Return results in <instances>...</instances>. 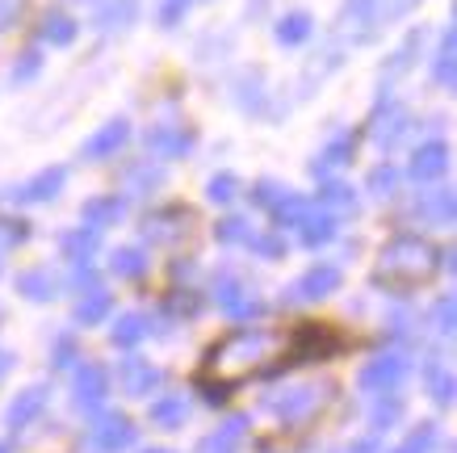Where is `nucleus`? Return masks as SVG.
<instances>
[{
    "label": "nucleus",
    "mask_w": 457,
    "mask_h": 453,
    "mask_svg": "<svg viewBox=\"0 0 457 453\" xmlns=\"http://www.w3.org/2000/svg\"><path fill=\"white\" fill-rule=\"evenodd\" d=\"M298 331L290 328H236L222 340L210 344L206 361H202V386L214 390L210 398L227 395L231 386H244L252 378L269 373L273 365L294 357Z\"/></svg>",
    "instance_id": "f257e3e1"
},
{
    "label": "nucleus",
    "mask_w": 457,
    "mask_h": 453,
    "mask_svg": "<svg viewBox=\"0 0 457 453\" xmlns=\"http://www.w3.org/2000/svg\"><path fill=\"white\" fill-rule=\"evenodd\" d=\"M441 269V252L420 239V235H395L382 244L374 261V281L390 294H411V289L428 286L432 277Z\"/></svg>",
    "instance_id": "f03ea898"
},
{
    "label": "nucleus",
    "mask_w": 457,
    "mask_h": 453,
    "mask_svg": "<svg viewBox=\"0 0 457 453\" xmlns=\"http://www.w3.org/2000/svg\"><path fill=\"white\" fill-rule=\"evenodd\" d=\"M420 0H345L340 9V34L353 42H370L395 21V17L411 13Z\"/></svg>",
    "instance_id": "7ed1b4c3"
},
{
    "label": "nucleus",
    "mask_w": 457,
    "mask_h": 453,
    "mask_svg": "<svg viewBox=\"0 0 457 453\" xmlns=\"http://www.w3.org/2000/svg\"><path fill=\"white\" fill-rule=\"evenodd\" d=\"M328 403H332V382L306 378V382L273 390V395H269V412H278L286 424H306V420H315Z\"/></svg>",
    "instance_id": "20e7f679"
},
{
    "label": "nucleus",
    "mask_w": 457,
    "mask_h": 453,
    "mask_svg": "<svg viewBox=\"0 0 457 453\" xmlns=\"http://www.w3.org/2000/svg\"><path fill=\"white\" fill-rule=\"evenodd\" d=\"M143 239H152L160 247H180L194 239V210L185 206H164V210H152L143 219Z\"/></svg>",
    "instance_id": "39448f33"
},
{
    "label": "nucleus",
    "mask_w": 457,
    "mask_h": 453,
    "mask_svg": "<svg viewBox=\"0 0 457 453\" xmlns=\"http://www.w3.org/2000/svg\"><path fill=\"white\" fill-rule=\"evenodd\" d=\"M214 294H219V306L231 319H261V311H264L261 294H252V289L244 286L239 277H231V273L214 277Z\"/></svg>",
    "instance_id": "423d86ee"
},
{
    "label": "nucleus",
    "mask_w": 457,
    "mask_h": 453,
    "mask_svg": "<svg viewBox=\"0 0 457 453\" xmlns=\"http://www.w3.org/2000/svg\"><path fill=\"white\" fill-rule=\"evenodd\" d=\"M403 378H407V357H403V353H382V357L361 365L357 382H361V390H370V395H390Z\"/></svg>",
    "instance_id": "0eeeda50"
},
{
    "label": "nucleus",
    "mask_w": 457,
    "mask_h": 453,
    "mask_svg": "<svg viewBox=\"0 0 457 453\" xmlns=\"http://www.w3.org/2000/svg\"><path fill=\"white\" fill-rule=\"evenodd\" d=\"M407 126H411V113L403 110L399 101L382 96V101H378V110H374V118H370V138H374L378 147H395V143L407 135Z\"/></svg>",
    "instance_id": "6e6552de"
},
{
    "label": "nucleus",
    "mask_w": 457,
    "mask_h": 453,
    "mask_svg": "<svg viewBox=\"0 0 457 453\" xmlns=\"http://www.w3.org/2000/svg\"><path fill=\"white\" fill-rule=\"evenodd\" d=\"M340 264H311L303 277H298V286H290V302H319V298H328V294H336L340 289Z\"/></svg>",
    "instance_id": "1a4fd4ad"
},
{
    "label": "nucleus",
    "mask_w": 457,
    "mask_h": 453,
    "mask_svg": "<svg viewBox=\"0 0 457 453\" xmlns=\"http://www.w3.org/2000/svg\"><path fill=\"white\" fill-rule=\"evenodd\" d=\"M407 172H411V180H420V185L441 180L445 172H449V143H445V138H428V143H420Z\"/></svg>",
    "instance_id": "9d476101"
},
{
    "label": "nucleus",
    "mask_w": 457,
    "mask_h": 453,
    "mask_svg": "<svg viewBox=\"0 0 457 453\" xmlns=\"http://www.w3.org/2000/svg\"><path fill=\"white\" fill-rule=\"evenodd\" d=\"M88 9H93V26L101 34H122L139 17V0H93Z\"/></svg>",
    "instance_id": "9b49d317"
},
{
    "label": "nucleus",
    "mask_w": 457,
    "mask_h": 453,
    "mask_svg": "<svg viewBox=\"0 0 457 453\" xmlns=\"http://www.w3.org/2000/svg\"><path fill=\"white\" fill-rule=\"evenodd\" d=\"M197 143V135L189 126H155L152 135H147V151L160 155V160H180V155H189Z\"/></svg>",
    "instance_id": "f8f14e48"
},
{
    "label": "nucleus",
    "mask_w": 457,
    "mask_h": 453,
    "mask_svg": "<svg viewBox=\"0 0 457 453\" xmlns=\"http://www.w3.org/2000/svg\"><path fill=\"white\" fill-rule=\"evenodd\" d=\"M63 185H68V172H63V168H42L38 177L26 180V185H21V189H13L9 197H13V202H21V206H42V202H51Z\"/></svg>",
    "instance_id": "ddd939ff"
},
{
    "label": "nucleus",
    "mask_w": 457,
    "mask_h": 453,
    "mask_svg": "<svg viewBox=\"0 0 457 453\" xmlns=\"http://www.w3.org/2000/svg\"><path fill=\"white\" fill-rule=\"evenodd\" d=\"M126 445H135V424L126 415H101L97 424H93V449L122 453Z\"/></svg>",
    "instance_id": "4468645a"
},
{
    "label": "nucleus",
    "mask_w": 457,
    "mask_h": 453,
    "mask_svg": "<svg viewBox=\"0 0 457 453\" xmlns=\"http://www.w3.org/2000/svg\"><path fill=\"white\" fill-rule=\"evenodd\" d=\"M126 138H130V122L126 118H113L105 122L93 138H84V160H110L118 151L126 147Z\"/></svg>",
    "instance_id": "2eb2a0df"
},
{
    "label": "nucleus",
    "mask_w": 457,
    "mask_h": 453,
    "mask_svg": "<svg viewBox=\"0 0 457 453\" xmlns=\"http://www.w3.org/2000/svg\"><path fill=\"white\" fill-rule=\"evenodd\" d=\"M294 235H298V244H306V247L328 244V239H336V214L332 210H323L319 202H311L306 214H303V222L294 227Z\"/></svg>",
    "instance_id": "dca6fc26"
},
{
    "label": "nucleus",
    "mask_w": 457,
    "mask_h": 453,
    "mask_svg": "<svg viewBox=\"0 0 457 453\" xmlns=\"http://www.w3.org/2000/svg\"><path fill=\"white\" fill-rule=\"evenodd\" d=\"M105 395H110V373L101 365H80L76 370V407L93 412V407L105 403Z\"/></svg>",
    "instance_id": "f3484780"
},
{
    "label": "nucleus",
    "mask_w": 457,
    "mask_h": 453,
    "mask_svg": "<svg viewBox=\"0 0 457 453\" xmlns=\"http://www.w3.org/2000/svg\"><path fill=\"white\" fill-rule=\"evenodd\" d=\"M353 151H357V130H336V135L323 143V151H319L315 172L319 177H328V172H336V168H345L348 160H353Z\"/></svg>",
    "instance_id": "a211bd4d"
},
{
    "label": "nucleus",
    "mask_w": 457,
    "mask_h": 453,
    "mask_svg": "<svg viewBox=\"0 0 457 453\" xmlns=\"http://www.w3.org/2000/svg\"><path fill=\"white\" fill-rule=\"evenodd\" d=\"M432 84L445 88V93H453V84H457V34L453 29H445L441 42H436V55H432Z\"/></svg>",
    "instance_id": "6ab92c4d"
},
{
    "label": "nucleus",
    "mask_w": 457,
    "mask_h": 453,
    "mask_svg": "<svg viewBox=\"0 0 457 453\" xmlns=\"http://www.w3.org/2000/svg\"><path fill=\"white\" fill-rule=\"evenodd\" d=\"M118 378H122V390L126 395H152L155 386H160V373H155V365H147L143 357H126L122 361V370H118Z\"/></svg>",
    "instance_id": "aec40b11"
},
{
    "label": "nucleus",
    "mask_w": 457,
    "mask_h": 453,
    "mask_svg": "<svg viewBox=\"0 0 457 453\" xmlns=\"http://www.w3.org/2000/svg\"><path fill=\"white\" fill-rule=\"evenodd\" d=\"M122 219H126V197L105 193V197L84 202V227H93V231H105V227H113V222H122Z\"/></svg>",
    "instance_id": "412c9836"
},
{
    "label": "nucleus",
    "mask_w": 457,
    "mask_h": 453,
    "mask_svg": "<svg viewBox=\"0 0 457 453\" xmlns=\"http://www.w3.org/2000/svg\"><path fill=\"white\" fill-rule=\"evenodd\" d=\"M97 244H101V231H93V227H76V231H68L63 239H59V252H63L71 264H93Z\"/></svg>",
    "instance_id": "4be33fe9"
},
{
    "label": "nucleus",
    "mask_w": 457,
    "mask_h": 453,
    "mask_svg": "<svg viewBox=\"0 0 457 453\" xmlns=\"http://www.w3.org/2000/svg\"><path fill=\"white\" fill-rule=\"evenodd\" d=\"M42 412H46V386H29V390H21V395L13 398V407H9V428L34 424Z\"/></svg>",
    "instance_id": "5701e85b"
},
{
    "label": "nucleus",
    "mask_w": 457,
    "mask_h": 453,
    "mask_svg": "<svg viewBox=\"0 0 457 453\" xmlns=\"http://www.w3.org/2000/svg\"><path fill=\"white\" fill-rule=\"evenodd\" d=\"M110 306H113V298L105 294V289L88 286L80 294V302H76V323H80V328H93V323H101V319L110 315Z\"/></svg>",
    "instance_id": "b1692460"
},
{
    "label": "nucleus",
    "mask_w": 457,
    "mask_h": 453,
    "mask_svg": "<svg viewBox=\"0 0 457 453\" xmlns=\"http://www.w3.org/2000/svg\"><path fill=\"white\" fill-rule=\"evenodd\" d=\"M17 289H21L29 302H51L59 294V277L51 273V269H26V273L17 277Z\"/></svg>",
    "instance_id": "393cba45"
},
{
    "label": "nucleus",
    "mask_w": 457,
    "mask_h": 453,
    "mask_svg": "<svg viewBox=\"0 0 457 453\" xmlns=\"http://www.w3.org/2000/svg\"><path fill=\"white\" fill-rule=\"evenodd\" d=\"M420 214L432 227H453V189H432L420 197Z\"/></svg>",
    "instance_id": "a878e982"
},
{
    "label": "nucleus",
    "mask_w": 457,
    "mask_h": 453,
    "mask_svg": "<svg viewBox=\"0 0 457 453\" xmlns=\"http://www.w3.org/2000/svg\"><path fill=\"white\" fill-rule=\"evenodd\" d=\"M357 189L353 185H345V180H328L323 189H319V206L332 210V214H353L357 210Z\"/></svg>",
    "instance_id": "bb28decb"
},
{
    "label": "nucleus",
    "mask_w": 457,
    "mask_h": 453,
    "mask_svg": "<svg viewBox=\"0 0 457 453\" xmlns=\"http://www.w3.org/2000/svg\"><path fill=\"white\" fill-rule=\"evenodd\" d=\"M38 34H42V42H51V46H71L80 29H76V21H71L68 13H59V9H51V13L42 17Z\"/></svg>",
    "instance_id": "cd10ccee"
},
{
    "label": "nucleus",
    "mask_w": 457,
    "mask_h": 453,
    "mask_svg": "<svg viewBox=\"0 0 457 453\" xmlns=\"http://www.w3.org/2000/svg\"><path fill=\"white\" fill-rule=\"evenodd\" d=\"M147 315H139V311H126V315H118L113 319V344H118V348H135V344L143 340V336H147Z\"/></svg>",
    "instance_id": "c85d7f7f"
},
{
    "label": "nucleus",
    "mask_w": 457,
    "mask_h": 453,
    "mask_svg": "<svg viewBox=\"0 0 457 453\" xmlns=\"http://www.w3.org/2000/svg\"><path fill=\"white\" fill-rule=\"evenodd\" d=\"M273 34H278L281 46H303V42L311 38V13H303V9H294V13L281 17Z\"/></svg>",
    "instance_id": "c756f323"
},
{
    "label": "nucleus",
    "mask_w": 457,
    "mask_h": 453,
    "mask_svg": "<svg viewBox=\"0 0 457 453\" xmlns=\"http://www.w3.org/2000/svg\"><path fill=\"white\" fill-rule=\"evenodd\" d=\"M239 440H244V420H227L219 432H210V437L197 445V453H236Z\"/></svg>",
    "instance_id": "7c9ffc66"
},
{
    "label": "nucleus",
    "mask_w": 457,
    "mask_h": 453,
    "mask_svg": "<svg viewBox=\"0 0 457 453\" xmlns=\"http://www.w3.org/2000/svg\"><path fill=\"white\" fill-rule=\"evenodd\" d=\"M185 415H189V403L180 395H160V403L152 407V420L160 428H180L185 424Z\"/></svg>",
    "instance_id": "2f4dec72"
},
{
    "label": "nucleus",
    "mask_w": 457,
    "mask_h": 453,
    "mask_svg": "<svg viewBox=\"0 0 457 453\" xmlns=\"http://www.w3.org/2000/svg\"><path fill=\"white\" fill-rule=\"evenodd\" d=\"M110 269L118 277H126V281H139V277L147 273V256H143V247H118Z\"/></svg>",
    "instance_id": "473e14b6"
},
{
    "label": "nucleus",
    "mask_w": 457,
    "mask_h": 453,
    "mask_svg": "<svg viewBox=\"0 0 457 453\" xmlns=\"http://www.w3.org/2000/svg\"><path fill=\"white\" fill-rule=\"evenodd\" d=\"M214 239H219V244H248L252 239V222L248 219H239V214H231V219H222L219 227H214Z\"/></svg>",
    "instance_id": "72a5a7b5"
},
{
    "label": "nucleus",
    "mask_w": 457,
    "mask_h": 453,
    "mask_svg": "<svg viewBox=\"0 0 457 453\" xmlns=\"http://www.w3.org/2000/svg\"><path fill=\"white\" fill-rule=\"evenodd\" d=\"M453 373L449 370H441V365H432L428 370V395L436 398V403H441V407H449V403H453Z\"/></svg>",
    "instance_id": "f704fd0d"
},
{
    "label": "nucleus",
    "mask_w": 457,
    "mask_h": 453,
    "mask_svg": "<svg viewBox=\"0 0 457 453\" xmlns=\"http://www.w3.org/2000/svg\"><path fill=\"white\" fill-rule=\"evenodd\" d=\"M453 311H457L453 294H441V298L432 302V323H436V331H441V336H453V328H457Z\"/></svg>",
    "instance_id": "c9c22d12"
},
{
    "label": "nucleus",
    "mask_w": 457,
    "mask_h": 453,
    "mask_svg": "<svg viewBox=\"0 0 457 453\" xmlns=\"http://www.w3.org/2000/svg\"><path fill=\"white\" fill-rule=\"evenodd\" d=\"M210 202H214V206H227V202H236L239 197V180L231 177V172H219V177L210 180Z\"/></svg>",
    "instance_id": "e433bc0d"
},
{
    "label": "nucleus",
    "mask_w": 457,
    "mask_h": 453,
    "mask_svg": "<svg viewBox=\"0 0 457 453\" xmlns=\"http://www.w3.org/2000/svg\"><path fill=\"white\" fill-rule=\"evenodd\" d=\"M395 189H399V172H395V164H378L374 172H370V193H374V197H390Z\"/></svg>",
    "instance_id": "4c0bfd02"
},
{
    "label": "nucleus",
    "mask_w": 457,
    "mask_h": 453,
    "mask_svg": "<svg viewBox=\"0 0 457 453\" xmlns=\"http://www.w3.org/2000/svg\"><path fill=\"white\" fill-rule=\"evenodd\" d=\"M432 445H436V432H432V424H424L403 440L399 449H390V453H432Z\"/></svg>",
    "instance_id": "58836bf2"
},
{
    "label": "nucleus",
    "mask_w": 457,
    "mask_h": 453,
    "mask_svg": "<svg viewBox=\"0 0 457 453\" xmlns=\"http://www.w3.org/2000/svg\"><path fill=\"white\" fill-rule=\"evenodd\" d=\"M21 239H29V222L0 219V252H9V247H17Z\"/></svg>",
    "instance_id": "ea45409f"
},
{
    "label": "nucleus",
    "mask_w": 457,
    "mask_h": 453,
    "mask_svg": "<svg viewBox=\"0 0 457 453\" xmlns=\"http://www.w3.org/2000/svg\"><path fill=\"white\" fill-rule=\"evenodd\" d=\"M420 42H424V34H420V29H416V34H407V42H403V51H399V63H386V76H390V71H395V76H403V71L416 63Z\"/></svg>",
    "instance_id": "a19ab883"
},
{
    "label": "nucleus",
    "mask_w": 457,
    "mask_h": 453,
    "mask_svg": "<svg viewBox=\"0 0 457 453\" xmlns=\"http://www.w3.org/2000/svg\"><path fill=\"white\" fill-rule=\"evenodd\" d=\"M403 415V403L395 395H382V403H378V412H374V432H382L386 424H395Z\"/></svg>",
    "instance_id": "79ce46f5"
},
{
    "label": "nucleus",
    "mask_w": 457,
    "mask_h": 453,
    "mask_svg": "<svg viewBox=\"0 0 457 453\" xmlns=\"http://www.w3.org/2000/svg\"><path fill=\"white\" fill-rule=\"evenodd\" d=\"M248 244L256 247L261 256H269V261H278L281 252H286V244H281L278 235H269V231H264V235H256V231H252V239H248Z\"/></svg>",
    "instance_id": "37998d69"
},
{
    "label": "nucleus",
    "mask_w": 457,
    "mask_h": 453,
    "mask_svg": "<svg viewBox=\"0 0 457 453\" xmlns=\"http://www.w3.org/2000/svg\"><path fill=\"white\" fill-rule=\"evenodd\" d=\"M194 0H160V26H177Z\"/></svg>",
    "instance_id": "c03bdc74"
},
{
    "label": "nucleus",
    "mask_w": 457,
    "mask_h": 453,
    "mask_svg": "<svg viewBox=\"0 0 457 453\" xmlns=\"http://www.w3.org/2000/svg\"><path fill=\"white\" fill-rule=\"evenodd\" d=\"M281 197V185L278 180H261V185H256V189H252V202H256V206H273V202H278Z\"/></svg>",
    "instance_id": "a18cd8bd"
},
{
    "label": "nucleus",
    "mask_w": 457,
    "mask_h": 453,
    "mask_svg": "<svg viewBox=\"0 0 457 453\" xmlns=\"http://www.w3.org/2000/svg\"><path fill=\"white\" fill-rule=\"evenodd\" d=\"M26 9V0H0V34L17 26V17Z\"/></svg>",
    "instance_id": "49530a36"
},
{
    "label": "nucleus",
    "mask_w": 457,
    "mask_h": 453,
    "mask_svg": "<svg viewBox=\"0 0 457 453\" xmlns=\"http://www.w3.org/2000/svg\"><path fill=\"white\" fill-rule=\"evenodd\" d=\"M51 357H55L59 370H68L71 357H76V340L71 336H63V340H55V348H51Z\"/></svg>",
    "instance_id": "de8ad7c7"
},
{
    "label": "nucleus",
    "mask_w": 457,
    "mask_h": 453,
    "mask_svg": "<svg viewBox=\"0 0 457 453\" xmlns=\"http://www.w3.org/2000/svg\"><path fill=\"white\" fill-rule=\"evenodd\" d=\"M38 68H42V63H38V55H34V51H29V55H26V59H21V63H17V71H13V80H17V84H26V80H34V76H38Z\"/></svg>",
    "instance_id": "09e8293b"
},
{
    "label": "nucleus",
    "mask_w": 457,
    "mask_h": 453,
    "mask_svg": "<svg viewBox=\"0 0 457 453\" xmlns=\"http://www.w3.org/2000/svg\"><path fill=\"white\" fill-rule=\"evenodd\" d=\"M9 365H13V357H9V353H4V348H0V378H4V373H9Z\"/></svg>",
    "instance_id": "8fccbe9b"
},
{
    "label": "nucleus",
    "mask_w": 457,
    "mask_h": 453,
    "mask_svg": "<svg viewBox=\"0 0 457 453\" xmlns=\"http://www.w3.org/2000/svg\"><path fill=\"white\" fill-rule=\"evenodd\" d=\"M340 453H370V445H361L357 440V445H348V449H340Z\"/></svg>",
    "instance_id": "3c124183"
},
{
    "label": "nucleus",
    "mask_w": 457,
    "mask_h": 453,
    "mask_svg": "<svg viewBox=\"0 0 457 453\" xmlns=\"http://www.w3.org/2000/svg\"><path fill=\"white\" fill-rule=\"evenodd\" d=\"M147 453H168V449H147Z\"/></svg>",
    "instance_id": "603ef678"
},
{
    "label": "nucleus",
    "mask_w": 457,
    "mask_h": 453,
    "mask_svg": "<svg viewBox=\"0 0 457 453\" xmlns=\"http://www.w3.org/2000/svg\"><path fill=\"white\" fill-rule=\"evenodd\" d=\"M0 453H9V445H0Z\"/></svg>",
    "instance_id": "864d4df0"
}]
</instances>
